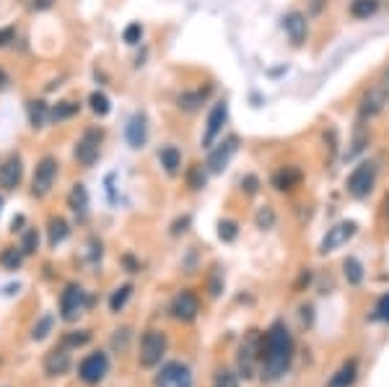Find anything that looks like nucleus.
Returning a JSON list of instances; mask_svg holds the SVG:
<instances>
[{"label":"nucleus","instance_id":"obj_1","mask_svg":"<svg viewBox=\"0 0 389 387\" xmlns=\"http://www.w3.org/2000/svg\"><path fill=\"white\" fill-rule=\"evenodd\" d=\"M294 359V338L283 322H272L270 330L263 336V362H260V374L265 382H275L288 372Z\"/></svg>","mask_w":389,"mask_h":387},{"label":"nucleus","instance_id":"obj_2","mask_svg":"<svg viewBox=\"0 0 389 387\" xmlns=\"http://www.w3.org/2000/svg\"><path fill=\"white\" fill-rule=\"evenodd\" d=\"M376 180H379V162L361 159L345 177V192L353 200H366L376 188Z\"/></svg>","mask_w":389,"mask_h":387},{"label":"nucleus","instance_id":"obj_3","mask_svg":"<svg viewBox=\"0 0 389 387\" xmlns=\"http://www.w3.org/2000/svg\"><path fill=\"white\" fill-rule=\"evenodd\" d=\"M260 362H263V333L260 330H249L239 346V356H237V367H239V377L252 379L260 372Z\"/></svg>","mask_w":389,"mask_h":387},{"label":"nucleus","instance_id":"obj_4","mask_svg":"<svg viewBox=\"0 0 389 387\" xmlns=\"http://www.w3.org/2000/svg\"><path fill=\"white\" fill-rule=\"evenodd\" d=\"M104 138H107V130L99 128V125H88V128L81 133V138L76 140V148H73V156H76V162L81 166H93V164L99 162V156H102V143Z\"/></svg>","mask_w":389,"mask_h":387},{"label":"nucleus","instance_id":"obj_5","mask_svg":"<svg viewBox=\"0 0 389 387\" xmlns=\"http://www.w3.org/2000/svg\"><path fill=\"white\" fill-rule=\"evenodd\" d=\"M389 107V96L381 91V86L374 81L371 86H366L358 96V102H355V120L361 122H371L376 120L384 110Z\"/></svg>","mask_w":389,"mask_h":387},{"label":"nucleus","instance_id":"obj_6","mask_svg":"<svg viewBox=\"0 0 389 387\" xmlns=\"http://www.w3.org/2000/svg\"><path fill=\"white\" fill-rule=\"evenodd\" d=\"M60 162L52 154H44L34 166V177H32V195L34 198H47L58 182Z\"/></svg>","mask_w":389,"mask_h":387},{"label":"nucleus","instance_id":"obj_7","mask_svg":"<svg viewBox=\"0 0 389 387\" xmlns=\"http://www.w3.org/2000/svg\"><path fill=\"white\" fill-rule=\"evenodd\" d=\"M166 353V336L161 330H145L140 338V351H138V364L143 369H153L159 367L161 359Z\"/></svg>","mask_w":389,"mask_h":387},{"label":"nucleus","instance_id":"obj_8","mask_svg":"<svg viewBox=\"0 0 389 387\" xmlns=\"http://www.w3.org/2000/svg\"><path fill=\"white\" fill-rule=\"evenodd\" d=\"M229 122V102L226 99H218V102L211 107L208 112V120H205V128H203V138H200V146L208 151V148L223 136V128Z\"/></svg>","mask_w":389,"mask_h":387},{"label":"nucleus","instance_id":"obj_9","mask_svg":"<svg viewBox=\"0 0 389 387\" xmlns=\"http://www.w3.org/2000/svg\"><path fill=\"white\" fill-rule=\"evenodd\" d=\"M239 148V136H226L223 140H216L211 148H208V159H205V169L208 174H220L229 162L234 159Z\"/></svg>","mask_w":389,"mask_h":387},{"label":"nucleus","instance_id":"obj_10","mask_svg":"<svg viewBox=\"0 0 389 387\" xmlns=\"http://www.w3.org/2000/svg\"><path fill=\"white\" fill-rule=\"evenodd\" d=\"M86 307H88V296H86L84 286L78 284L65 286V291L60 294V317L65 320V322H73V320L84 315Z\"/></svg>","mask_w":389,"mask_h":387},{"label":"nucleus","instance_id":"obj_11","mask_svg":"<svg viewBox=\"0 0 389 387\" xmlns=\"http://www.w3.org/2000/svg\"><path fill=\"white\" fill-rule=\"evenodd\" d=\"M283 32H286L291 47L301 50V47L309 42V16L298 8L288 11L286 16H283Z\"/></svg>","mask_w":389,"mask_h":387},{"label":"nucleus","instance_id":"obj_12","mask_svg":"<svg viewBox=\"0 0 389 387\" xmlns=\"http://www.w3.org/2000/svg\"><path fill=\"white\" fill-rule=\"evenodd\" d=\"M153 387H192V372L182 362H169L161 367Z\"/></svg>","mask_w":389,"mask_h":387},{"label":"nucleus","instance_id":"obj_13","mask_svg":"<svg viewBox=\"0 0 389 387\" xmlns=\"http://www.w3.org/2000/svg\"><path fill=\"white\" fill-rule=\"evenodd\" d=\"M355 232H358V224H355V221H340V224H335L332 229H327V234H324L319 242V255H330V252L340 250L343 244H348V242L353 240Z\"/></svg>","mask_w":389,"mask_h":387},{"label":"nucleus","instance_id":"obj_14","mask_svg":"<svg viewBox=\"0 0 389 387\" xmlns=\"http://www.w3.org/2000/svg\"><path fill=\"white\" fill-rule=\"evenodd\" d=\"M110 372V356L104 351H93L88 353L81 367H78V377L84 379L86 385H99Z\"/></svg>","mask_w":389,"mask_h":387},{"label":"nucleus","instance_id":"obj_15","mask_svg":"<svg viewBox=\"0 0 389 387\" xmlns=\"http://www.w3.org/2000/svg\"><path fill=\"white\" fill-rule=\"evenodd\" d=\"M301 182H304V172H301V166H296V164H283V166H278L270 177V185L278 190L280 195L296 192V190L301 188Z\"/></svg>","mask_w":389,"mask_h":387},{"label":"nucleus","instance_id":"obj_16","mask_svg":"<svg viewBox=\"0 0 389 387\" xmlns=\"http://www.w3.org/2000/svg\"><path fill=\"white\" fill-rule=\"evenodd\" d=\"M213 96V84H205V86H194V88H185L182 94H177L174 104H177L179 112L194 114L203 110V104Z\"/></svg>","mask_w":389,"mask_h":387},{"label":"nucleus","instance_id":"obj_17","mask_svg":"<svg viewBox=\"0 0 389 387\" xmlns=\"http://www.w3.org/2000/svg\"><path fill=\"white\" fill-rule=\"evenodd\" d=\"M171 317L179 320V322H192L197 315H200V299H197V294L185 289V291H179L171 301Z\"/></svg>","mask_w":389,"mask_h":387},{"label":"nucleus","instance_id":"obj_18","mask_svg":"<svg viewBox=\"0 0 389 387\" xmlns=\"http://www.w3.org/2000/svg\"><path fill=\"white\" fill-rule=\"evenodd\" d=\"M24 182V159L18 154H11L0 162V188L16 190Z\"/></svg>","mask_w":389,"mask_h":387},{"label":"nucleus","instance_id":"obj_19","mask_svg":"<svg viewBox=\"0 0 389 387\" xmlns=\"http://www.w3.org/2000/svg\"><path fill=\"white\" fill-rule=\"evenodd\" d=\"M125 140L133 151H140L148 143V117L143 112H136L125 125Z\"/></svg>","mask_w":389,"mask_h":387},{"label":"nucleus","instance_id":"obj_20","mask_svg":"<svg viewBox=\"0 0 389 387\" xmlns=\"http://www.w3.org/2000/svg\"><path fill=\"white\" fill-rule=\"evenodd\" d=\"M369 143H371V128H369V122L355 120L353 138H350V143H348L350 148L343 151V162H355V159L369 148Z\"/></svg>","mask_w":389,"mask_h":387},{"label":"nucleus","instance_id":"obj_21","mask_svg":"<svg viewBox=\"0 0 389 387\" xmlns=\"http://www.w3.org/2000/svg\"><path fill=\"white\" fill-rule=\"evenodd\" d=\"M70 369V353L65 346H60L55 351H50L44 356V372L50 374V377H58V374H65Z\"/></svg>","mask_w":389,"mask_h":387},{"label":"nucleus","instance_id":"obj_22","mask_svg":"<svg viewBox=\"0 0 389 387\" xmlns=\"http://www.w3.org/2000/svg\"><path fill=\"white\" fill-rule=\"evenodd\" d=\"M159 164L164 166V172L169 177H177L182 172V151H179L174 143H166V146L159 148Z\"/></svg>","mask_w":389,"mask_h":387},{"label":"nucleus","instance_id":"obj_23","mask_svg":"<svg viewBox=\"0 0 389 387\" xmlns=\"http://www.w3.org/2000/svg\"><path fill=\"white\" fill-rule=\"evenodd\" d=\"M68 208L78 216V218H86V216H88V190H86V185L76 182V185L70 188Z\"/></svg>","mask_w":389,"mask_h":387},{"label":"nucleus","instance_id":"obj_24","mask_svg":"<svg viewBox=\"0 0 389 387\" xmlns=\"http://www.w3.org/2000/svg\"><path fill=\"white\" fill-rule=\"evenodd\" d=\"M381 11V0H350L348 3V16L355 21H366V18L376 16Z\"/></svg>","mask_w":389,"mask_h":387},{"label":"nucleus","instance_id":"obj_25","mask_svg":"<svg viewBox=\"0 0 389 387\" xmlns=\"http://www.w3.org/2000/svg\"><path fill=\"white\" fill-rule=\"evenodd\" d=\"M68 234H70L68 221L62 216H50V221H47V242H50L52 250L68 240Z\"/></svg>","mask_w":389,"mask_h":387},{"label":"nucleus","instance_id":"obj_26","mask_svg":"<svg viewBox=\"0 0 389 387\" xmlns=\"http://www.w3.org/2000/svg\"><path fill=\"white\" fill-rule=\"evenodd\" d=\"M26 114H29V125L34 130L44 128L47 120H50V104L44 102V99H32V102L26 104Z\"/></svg>","mask_w":389,"mask_h":387},{"label":"nucleus","instance_id":"obj_27","mask_svg":"<svg viewBox=\"0 0 389 387\" xmlns=\"http://www.w3.org/2000/svg\"><path fill=\"white\" fill-rule=\"evenodd\" d=\"M76 114H81V102H73V99H62L50 110V120L55 122H65L73 120Z\"/></svg>","mask_w":389,"mask_h":387},{"label":"nucleus","instance_id":"obj_28","mask_svg":"<svg viewBox=\"0 0 389 387\" xmlns=\"http://www.w3.org/2000/svg\"><path fill=\"white\" fill-rule=\"evenodd\" d=\"M322 146H324V151H327V156L332 159H338L340 154V130L335 128V125H327V128L322 130Z\"/></svg>","mask_w":389,"mask_h":387},{"label":"nucleus","instance_id":"obj_29","mask_svg":"<svg viewBox=\"0 0 389 387\" xmlns=\"http://www.w3.org/2000/svg\"><path fill=\"white\" fill-rule=\"evenodd\" d=\"M355 374H358V367H355V362L343 364V367L335 372V377L330 379V387H350L355 382Z\"/></svg>","mask_w":389,"mask_h":387},{"label":"nucleus","instance_id":"obj_30","mask_svg":"<svg viewBox=\"0 0 389 387\" xmlns=\"http://www.w3.org/2000/svg\"><path fill=\"white\" fill-rule=\"evenodd\" d=\"M185 180H187V188L194 190V192H200V190L205 188V182H208V169L200 166V164H192L185 172Z\"/></svg>","mask_w":389,"mask_h":387},{"label":"nucleus","instance_id":"obj_31","mask_svg":"<svg viewBox=\"0 0 389 387\" xmlns=\"http://www.w3.org/2000/svg\"><path fill=\"white\" fill-rule=\"evenodd\" d=\"M88 110L96 117H107L112 112V99L104 91H91V96H88Z\"/></svg>","mask_w":389,"mask_h":387},{"label":"nucleus","instance_id":"obj_32","mask_svg":"<svg viewBox=\"0 0 389 387\" xmlns=\"http://www.w3.org/2000/svg\"><path fill=\"white\" fill-rule=\"evenodd\" d=\"M343 273H345V281L350 286H358L364 281V263L358 258H345L343 263Z\"/></svg>","mask_w":389,"mask_h":387},{"label":"nucleus","instance_id":"obj_33","mask_svg":"<svg viewBox=\"0 0 389 387\" xmlns=\"http://www.w3.org/2000/svg\"><path fill=\"white\" fill-rule=\"evenodd\" d=\"M24 263V250L21 247H6V250L0 252V265L6 268V270H18Z\"/></svg>","mask_w":389,"mask_h":387},{"label":"nucleus","instance_id":"obj_34","mask_svg":"<svg viewBox=\"0 0 389 387\" xmlns=\"http://www.w3.org/2000/svg\"><path fill=\"white\" fill-rule=\"evenodd\" d=\"M130 296H133V284H122L119 289H114L112 296H110V310L112 312H122Z\"/></svg>","mask_w":389,"mask_h":387},{"label":"nucleus","instance_id":"obj_35","mask_svg":"<svg viewBox=\"0 0 389 387\" xmlns=\"http://www.w3.org/2000/svg\"><path fill=\"white\" fill-rule=\"evenodd\" d=\"M275 221H278V216H275V208H272V206L257 208V214H254V224H257V229L270 232L272 226H275Z\"/></svg>","mask_w":389,"mask_h":387},{"label":"nucleus","instance_id":"obj_36","mask_svg":"<svg viewBox=\"0 0 389 387\" xmlns=\"http://www.w3.org/2000/svg\"><path fill=\"white\" fill-rule=\"evenodd\" d=\"M21 250H24V255H34L37 250H39V232L37 229H24V240H21Z\"/></svg>","mask_w":389,"mask_h":387},{"label":"nucleus","instance_id":"obj_37","mask_svg":"<svg viewBox=\"0 0 389 387\" xmlns=\"http://www.w3.org/2000/svg\"><path fill=\"white\" fill-rule=\"evenodd\" d=\"M140 39H143V24H138V21L127 24L125 32H122V42L130 44V47H136Z\"/></svg>","mask_w":389,"mask_h":387},{"label":"nucleus","instance_id":"obj_38","mask_svg":"<svg viewBox=\"0 0 389 387\" xmlns=\"http://www.w3.org/2000/svg\"><path fill=\"white\" fill-rule=\"evenodd\" d=\"M213 387H239V374L231 369H218L213 377Z\"/></svg>","mask_w":389,"mask_h":387},{"label":"nucleus","instance_id":"obj_39","mask_svg":"<svg viewBox=\"0 0 389 387\" xmlns=\"http://www.w3.org/2000/svg\"><path fill=\"white\" fill-rule=\"evenodd\" d=\"M218 237H220V242H234L239 237V224L237 221H231V218H223L218 224Z\"/></svg>","mask_w":389,"mask_h":387},{"label":"nucleus","instance_id":"obj_40","mask_svg":"<svg viewBox=\"0 0 389 387\" xmlns=\"http://www.w3.org/2000/svg\"><path fill=\"white\" fill-rule=\"evenodd\" d=\"M52 325H55V317H52V315H44V317L34 325V330H32V338H34V341H44V338L50 336Z\"/></svg>","mask_w":389,"mask_h":387},{"label":"nucleus","instance_id":"obj_41","mask_svg":"<svg viewBox=\"0 0 389 387\" xmlns=\"http://www.w3.org/2000/svg\"><path fill=\"white\" fill-rule=\"evenodd\" d=\"M239 185H242V192H244V195H257V192H260V188H263L260 177H257V174H252V172L244 174Z\"/></svg>","mask_w":389,"mask_h":387},{"label":"nucleus","instance_id":"obj_42","mask_svg":"<svg viewBox=\"0 0 389 387\" xmlns=\"http://www.w3.org/2000/svg\"><path fill=\"white\" fill-rule=\"evenodd\" d=\"M88 341H91V336H88V333H86V330H81V333H68V336L62 338V343L60 346H65V348H78V346H86L88 343Z\"/></svg>","mask_w":389,"mask_h":387},{"label":"nucleus","instance_id":"obj_43","mask_svg":"<svg viewBox=\"0 0 389 387\" xmlns=\"http://www.w3.org/2000/svg\"><path fill=\"white\" fill-rule=\"evenodd\" d=\"M371 320H379V322H389V294H381L376 307H374Z\"/></svg>","mask_w":389,"mask_h":387},{"label":"nucleus","instance_id":"obj_44","mask_svg":"<svg viewBox=\"0 0 389 387\" xmlns=\"http://www.w3.org/2000/svg\"><path fill=\"white\" fill-rule=\"evenodd\" d=\"M127 341H130V327H122V330H117V333L112 336V346H114L117 351H125Z\"/></svg>","mask_w":389,"mask_h":387},{"label":"nucleus","instance_id":"obj_45","mask_svg":"<svg viewBox=\"0 0 389 387\" xmlns=\"http://www.w3.org/2000/svg\"><path fill=\"white\" fill-rule=\"evenodd\" d=\"M13 42H16V26H3V29H0V50H3V47H11Z\"/></svg>","mask_w":389,"mask_h":387},{"label":"nucleus","instance_id":"obj_46","mask_svg":"<svg viewBox=\"0 0 389 387\" xmlns=\"http://www.w3.org/2000/svg\"><path fill=\"white\" fill-rule=\"evenodd\" d=\"M208 289H211V296H218L220 289H223V278H220L218 268H213V275H211V284H208Z\"/></svg>","mask_w":389,"mask_h":387},{"label":"nucleus","instance_id":"obj_47","mask_svg":"<svg viewBox=\"0 0 389 387\" xmlns=\"http://www.w3.org/2000/svg\"><path fill=\"white\" fill-rule=\"evenodd\" d=\"M190 224H192V218H190V216H182V218H177V221L171 224V234H174V237L185 234L187 229H190Z\"/></svg>","mask_w":389,"mask_h":387},{"label":"nucleus","instance_id":"obj_48","mask_svg":"<svg viewBox=\"0 0 389 387\" xmlns=\"http://www.w3.org/2000/svg\"><path fill=\"white\" fill-rule=\"evenodd\" d=\"M324 6H327V0H309V8H306L304 13H306L309 18H312V16H319Z\"/></svg>","mask_w":389,"mask_h":387},{"label":"nucleus","instance_id":"obj_49","mask_svg":"<svg viewBox=\"0 0 389 387\" xmlns=\"http://www.w3.org/2000/svg\"><path fill=\"white\" fill-rule=\"evenodd\" d=\"M29 6H32V11H37V13H42V11H50L52 6H55V0H32Z\"/></svg>","mask_w":389,"mask_h":387},{"label":"nucleus","instance_id":"obj_50","mask_svg":"<svg viewBox=\"0 0 389 387\" xmlns=\"http://www.w3.org/2000/svg\"><path fill=\"white\" fill-rule=\"evenodd\" d=\"M376 84H379L381 91H384V94L389 96V65H387V68H384V70H381V76L376 78Z\"/></svg>","mask_w":389,"mask_h":387},{"label":"nucleus","instance_id":"obj_51","mask_svg":"<svg viewBox=\"0 0 389 387\" xmlns=\"http://www.w3.org/2000/svg\"><path fill=\"white\" fill-rule=\"evenodd\" d=\"M122 263L127 265V273H138V270H140V265H138L136 260H133V255H125V258H122Z\"/></svg>","mask_w":389,"mask_h":387},{"label":"nucleus","instance_id":"obj_52","mask_svg":"<svg viewBox=\"0 0 389 387\" xmlns=\"http://www.w3.org/2000/svg\"><path fill=\"white\" fill-rule=\"evenodd\" d=\"M21 226H24V216H16V218H13V224H11V232H24Z\"/></svg>","mask_w":389,"mask_h":387},{"label":"nucleus","instance_id":"obj_53","mask_svg":"<svg viewBox=\"0 0 389 387\" xmlns=\"http://www.w3.org/2000/svg\"><path fill=\"white\" fill-rule=\"evenodd\" d=\"M8 84H11V78H8V73H6V70L0 68V91H3V88L8 86Z\"/></svg>","mask_w":389,"mask_h":387},{"label":"nucleus","instance_id":"obj_54","mask_svg":"<svg viewBox=\"0 0 389 387\" xmlns=\"http://www.w3.org/2000/svg\"><path fill=\"white\" fill-rule=\"evenodd\" d=\"M0 211H3V198H0Z\"/></svg>","mask_w":389,"mask_h":387}]
</instances>
